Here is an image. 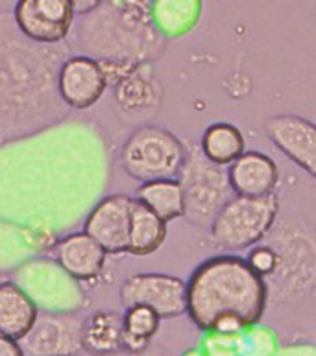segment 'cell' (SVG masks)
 I'll return each mask as SVG.
<instances>
[{
	"label": "cell",
	"mask_w": 316,
	"mask_h": 356,
	"mask_svg": "<svg viewBox=\"0 0 316 356\" xmlns=\"http://www.w3.org/2000/svg\"><path fill=\"white\" fill-rule=\"evenodd\" d=\"M276 356H316V351L311 343H296V346H289L287 349L278 351Z\"/></svg>",
	"instance_id": "obj_27"
},
{
	"label": "cell",
	"mask_w": 316,
	"mask_h": 356,
	"mask_svg": "<svg viewBox=\"0 0 316 356\" xmlns=\"http://www.w3.org/2000/svg\"><path fill=\"white\" fill-rule=\"evenodd\" d=\"M135 202L145 205L161 222H172L183 216V194L177 179H161L137 186Z\"/></svg>",
	"instance_id": "obj_21"
},
{
	"label": "cell",
	"mask_w": 316,
	"mask_h": 356,
	"mask_svg": "<svg viewBox=\"0 0 316 356\" xmlns=\"http://www.w3.org/2000/svg\"><path fill=\"white\" fill-rule=\"evenodd\" d=\"M183 356H205V355L200 351V349H193V351H187Z\"/></svg>",
	"instance_id": "obj_29"
},
{
	"label": "cell",
	"mask_w": 316,
	"mask_h": 356,
	"mask_svg": "<svg viewBox=\"0 0 316 356\" xmlns=\"http://www.w3.org/2000/svg\"><path fill=\"white\" fill-rule=\"evenodd\" d=\"M226 174L231 192L239 197H267L276 194L279 183L276 161L258 149H246Z\"/></svg>",
	"instance_id": "obj_14"
},
{
	"label": "cell",
	"mask_w": 316,
	"mask_h": 356,
	"mask_svg": "<svg viewBox=\"0 0 316 356\" xmlns=\"http://www.w3.org/2000/svg\"><path fill=\"white\" fill-rule=\"evenodd\" d=\"M177 181L183 194V218L194 227L210 229L214 216L231 197L226 168L211 165L198 148H191Z\"/></svg>",
	"instance_id": "obj_7"
},
{
	"label": "cell",
	"mask_w": 316,
	"mask_h": 356,
	"mask_svg": "<svg viewBox=\"0 0 316 356\" xmlns=\"http://www.w3.org/2000/svg\"><path fill=\"white\" fill-rule=\"evenodd\" d=\"M168 39L159 32L146 0H104L80 17L70 48L98 63L139 67L154 63L165 52Z\"/></svg>",
	"instance_id": "obj_3"
},
{
	"label": "cell",
	"mask_w": 316,
	"mask_h": 356,
	"mask_svg": "<svg viewBox=\"0 0 316 356\" xmlns=\"http://www.w3.org/2000/svg\"><path fill=\"white\" fill-rule=\"evenodd\" d=\"M124 309L139 305L154 310L159 319L180 318L187 312V282L168 273H135L118 292Z\"/></svg>",
	"instance_id": "obj_8"
},
{
	"label": "cell",
	"mask_w": 316,
	"mask_h": 356,
	"mask_svg": "<svg viewBox=\"0 0 316 356\" xmlns=\"http://www.w3.org/2000/svg\"><path fill=\"white\" fill-rule=\"evenodd\" d=\"M39 309L15 281H0V336L19 341L38 318Z\"/></svg>",
	"instance_id": "obj_17"
},
{
	"label": "cell",
	"mask_w": 316,
	"mask_h": 356,
	"mask_svg": "<svg viewBox=\"0 0 316 356\" xmlns=\"http://www.w3.org/2000/svg\"><path fill=\"white\" fill-rule=\"evenodd\" d=\"M200 2H152L154 21L171 19L159 26V32L168 38H177L191 30L198 21Z\"/></svg>",
	"instance_id": "obj_23"
},
{
	"label": "cell",
	"mask_w": 316,
	"mask_h": 356,
	"mask_svg": "<svg viewBox=\"0 0 316 356\" xmlns=\"http://www.w3.org/2000/svg\"><path fill=\"white\" fill-rule=\"evenodd\" d=\"M198 149L211 165L226 168L246 152V140L233 124L214 122L202 135Z\"/></svg>",
	"instance_id": "obj_19"
},
{
	"label": "cell",
	"mask_w": 316,
	"mask_h": 356,
	"mask_svg": "<svg viewBox=\"0 0 316 356\" xmlns=\"http://www.w3.org/2000/svg\"><path fill=\"white\" fill-rule=\"evenodd\" d=\"M278 214V194L267 197H230L211 222V242L222 251L252 250L276 227Z\"/></svg>",
	"instance_id": "obj_6"
},
{
	"label": "cell",
	"mask_w": 316,
	"mask_h": 356,
	"mask_svg": "<svg viewBox=\"0 0 316 356\" xmlns=\"http://www.w3.org/2000/svg\"><path fill=\"white\" fill-rule=\"evenodd\" d=\"M134 196L111 194L95 205L84 223V233L97 242L106 255H123L128 251L129 220Z\"/></svg>",
	"instance_id": "obj_11"
},
{
	"label": "cell",
	"mask_w": 316,
	"mask_h": 356,
	"mask_svg": "<svg viewBox=\"0 0 316 356\" xmlns=\"http://www.w3.org/2000/svg\"><path fill=\"white\" fill-rule=\"evenodd\" d=\"M118 159L123 170L141 185L177 179L187 159V146L163 126L141 124L124 140Z\"/></svg>",
	"instance_id": "obj_5"
},
{
	"label": "cell",
	"mask_w": 316,
	"mask_h": 356,
	"mask_svg": "<svg viewBox=\"0 0 316 356\" xmlns=\"http://www.w3.org/2000/svg\"><path fill=\"white\" fill-rule=\"evenodd\" d=\"M0 281H2V279H0Z\"/></svg>",
	"instance_id": "obj_30"
},
{
	"label": "cell",
	"mask_w": 316,
	"mask_h": 356,
	"mask_svg": "<svg viewBox=\"0 0 316 356\" xmlns=\"http://www.w3.org/2000/svg\"><path fill=\"white\" fill-rule=\"evenodd\" d=\"M161 319L146 307H128L123 314V349L129 355H141L159 330Z\"/></svg>",
	"instance_id": "obj_22"
},
{
	"label": "cell",
	"mask_w": 316,
	"mask_h": 356,
	"mask_svg": "<svg viewBox=\"0 0 316 356\" xmlns=\"http://www.w3.org/2000/svg\"><path fill=\"white\" fill-rule=\"evenodd\" d=\"M0 356H24L21 351L19 343L10 338H4L0 336Z\"/></svg>",
	"instance_id": "obj_28"
},
{
	"label": "cell",
	"mask_w": 316,
	"mask_h": 356,
	"mask_svg": "<svg viewBox=\"0 0 316 356\" xmlns=\"http://www.w3.org/2000/svg\"><path fill=\"white\" fill-rule=\"evenodd\" d=\"M115 104L124 117H143L156 113L163 98V87L156 76L154 63L135 67L128 76L115 83Z\"/></svg>",
	"instance_id": "obj_15"
},
{
	"label": "cell",
	"mask_w": 316,
	"mask_h": 356,
	"mask_svg": "<svg viewBox=\"0 0 316 356\" xmlns=\"http://www.w3.org/2000/svg\"><path fill=\"white\" fill-rule=\"evenodd\" d=\"M106 251L86 233H72L54 245V259L59 270L74 281H93L104 271Z\"/></svg>",
	"instance_id": "obj_16"
},
{
	"label": "cell",
	"mask_w": 316,
	"mask_h": 356,
	"mask_svg": "<svg viewBox=\"0 0 316 356\" xmlns=\"http://www.w3.org/2000/svg\"><path fill=\"white\" fill-rule=\"evenodd\" d=\"M241 334H205L200 351L205 356H239Z\"/></svg>",
	"instance_id": "obj_26"
},
{
	"label": "cell",
	"mask_w": 316,
	"mask_h": 356,
	"mask_svg": "<svg viewBox=\"0 0 316 356\" xmlns=\"http://www.w3.org/2000/svg\"><path fill=\"white\" fill-rule=\"evenodd\" d=\"M264 134L296 166H300L311 177L316 176V128L309 118L276 115L267 118Z\"/></svg>",
	"instance_id": "obj_13"
},
{
	"label": "cell",
	"mask_w": 316,
	"mask_h": 356,
	"mask_svg": "<svg viewBox=\"0 0 316 356\" xmlns=\"http://www.w3.org/2000/svg\"><path fill=\"white\" fill-rule=\"evenodd\" d=\"M107 89L102 67L93 58L72 54L58 72V95L65 106L86 111L104 96Z\"/></svg>",
	"instance_id": "obj_12"
},
{
	"label": "cell",
	"mask_w": 316,
	"mask_h": 356,
	"mask_svg": "<svg viewBox=\"0 0 316 356\" xmlns=\"http://www.w3.org/2000/svg\"><path fill=\"white\" fill-rule=\"evenodd\" d=\"M278 340L264 327H252L239 336V356H276Z\"/></svg>",
	"instance_id": "obj_24"
},
{
	"label": "cell",
	"mask_w": 316,
	"mask_h": 356,
	"mask_svg": "<svg viewBox=\"0 0 316 356\" xmlns=\"http://www.w3.org/2000/svg\"><path fill=\"white\" fill-rule=\"evenodd\" d=\"M270 238L263 240L278 253V268L267 284L268 301L290 303L311 298L316 281V248L315 238L307 229L300 225H281L268 233Z\"/></svg>",
	"instance_id": "obj_4"
},
{
	"label": "cell",
	"mask_w": 316,
	"mask_h": 356,
	"mask_svg": "<svg viewBox=\"0 0 316 356\" xmlns=\"http://www.w3.org/2000/svg\"><path fill=\"white\" fill-rule=\"evenodd\" d=\"M166 238V223L161 222L156 214L148 211L145 205L135 202L132 205V220H129L128 251L134 257L154 255Z\"/></svg>",
	"instance_id": "obj_20"
},
{
	"label": "cell",
	"mask_w": 316,
	"mask_h": 356,
	"mask_svg": "<svg viewBox=\"0 0 316 356\" xmlns=\"http://www.w3.org/2000/svg\"><path fill=\"white\" fill-rule=\"evenodd\" d=\"M81 351L91 356H111L123 351V314L97 310L84 318Z\"/></svg>",
	"instance_id": "obj_18"
},
{
	"label": "cell",
	"mask_w": 316,
	"mask_h": 356,
	"mask_svg": "<svg viewBox=\"0 0 316 356\" xmlns=\"http://www.w3.org/2000/svg\"><path fill=\"white\" fill-rule=\"evenodd\" d=\"M17 30L32 43H65L74 26L70 0H21L11 11Z\"/></svg>",
	"instance_id": "obj_10"
},
{
	"label": "cell",
	"mask_w": 316,
	"mask_h": 356,
	"mask_svg": "<svg viewBox=\"0 0 316 356\" xmlns=\"http://www.w3.org/2000/svg\"><path fill=\"white\" fill-rule=\"evenodd\" d=\"M74 54L69 39L45 47L17 30L0 10V144L32 137L69 117L58 95V72Z\"/></svg>",
	"instance_id": "obj_1"
},
{
	"label": "cell",
	"mask_w": 316,
	"mask_h": 356,
	"mask_svg": "<svg viewBox=\"0 0 316 356\" xmlns=\"http://www.w3.org/2000/svg\"><path fill=\"white\" fill-rule=\"evenodd\" d=\"M84 318L76 312H41L17 341L24 356H78Z\"/></svg>",
	"instance_id": "obj_9"
},
{
	"label": "cell",
	"mask_w": 316,
	"mask_h": 356,
	"mask_svg": "<svg viewBox=\"0 0 316 356\" xmlns=\"http://www.w3.org/2000/svg\"><path fill=\"white\" fill-rule=\"evenodd\" d=\"M185 282V314L205 334H242L258 327L267 310V284L242 257L207 259Z\"/></svg>",
	"instance_id": "obj_2"
},
{
	"label": "cell",
	"mask_w": 316,
	"mask_h": 356,
	"mask_svg": "<svg viewBox=\"0 0 316 356\" xmlns=\"http://www.w3.org/2000/svg\"><path fill=\"white\" fill-rule=\"evenodd\" d=\"M244 261L263 281H267L268 277L274 275V271L278 268V253H276L272 245L261 242V244L253 245Z\"/></svg>",
	"instance_id": "obj_25"
}]
</instances>
